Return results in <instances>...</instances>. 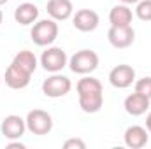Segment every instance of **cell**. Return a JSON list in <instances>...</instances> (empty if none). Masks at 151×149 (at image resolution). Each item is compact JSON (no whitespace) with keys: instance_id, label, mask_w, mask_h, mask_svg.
<instances>
[{"instance_id":"cell-1","label":"cell","mask_w":151,"mask_h":149,"mask_svg":"<svg viewBox=\"0 0 151 149\" xmlns=\"http://www.w3.org/2000/svg\"><path fill=\"white\" fill-rule=\"evenodd\" d=\"M77 97H79V107L86 114H95L102 109L104 104V90L102 82L91 75L79 79L77 86Z\"/></svg>"},{"instance_id":"cell-2","label":"cell","mask_w":151,"mask_h":149,"mask_svg":"<svg viewBox=\"0 0 151 149\" xmlns=\"http://www.w3.org/2000/svg\"><path fill=\"white\" fill-rule=\"evenodd\" d=\"M58 32H60L58 23L55 19H40V21L34 23L30 37L34 40V44H37L40 47H46V46H51L56 40Z\"/></svg>"},{"instance_id":"cell-3","label":"cell","mask_w":151,"mask_h":149,"mask_svg":"<svg viewBox=\"0 0 151 149\" xmlns=\"http://www.w3.org/2000/svg\"><path fill=\"white\" fill-rule=\"evenodd\" d=\"M97 67H99V54L91 49H81L74 53L69 60V69L74 74L88 75L93 70H97Z\"/></svg>"},{"instance_id":"cell-4","label":"cell","mask_w":151,"mask_h":149,"mask_svg":"<svg viewBox=\"0 0 151 149\" xmlns=\"http://www.w3.org/2000/svg\"><path fill=\"white\" fill-rule=\"evenodd\" d=\"M27 130L34 135H47L53 130V117L51 114L42 109H34L27 114Z\"/></svg>"},{"instance_id":"cell-5","label":"cell","mask_w":151,"mask_h":149,"mask_svg":"<svg viewBox=\"0 0 151 149\" xmlns=\"http://www.w3.org/2000/svg\"><path fill=\"white\" fill-rule=\"evenodd\" d=\"M40 65L46 72L56 74V72H62L69 65V58L62 47H49L47 46V49L40 54Z\"/></svg>"},{"instance_id":"cell-6","label":"cell","mask_w":151,"mask_h":149,"mask_svg":"<svg viewBox=\"0 0 151 149\" xmlns=\"http://www.w3.org/2000/svg\"><path fill=\"white\" fill-rule=\"evenodd\" d=\"M72 90V82L67 75L53 74L42 82V93L49 98H62Z\"/></svg>"},{"instance_id":"cell-7","label":"cell","mask_w":151,"mask_h":149,"mask_svg":"<svg viewBox=\"0 0 151 149\" xmlns=\"http://www.w3.org/2000/svg\"><path fill=\"white\" fill-rule=\"evenodd\" d=\"M0 130H2V135L9 140H19L27 130V121L18 116V114H9L4 117L2 125H0Z\"/></svg>"},{"instance_id":"cell-8","label":"cell","mask_w":151,"mask_h":149,"mask_svg":"<svg viewBox=\"0 0 151 149\" xmlns=\"http://www.w3.org/2000/svg\"><path fill=\"white\" fill-rule=\"evenodd\" d=\"M107 39H109V44L116 47V49H125L128 46L134 44L135 40V30L130 27H111L109 32H107Z\"/></svg>"},{"instance_id":"cell-9","label":"cell","mask_w":151,"mask_h":149,"mask_svg":"<svg viewBox=\"0 0 151 149\" xmlns=\"http://www.w3.org/2000/svg\"><path fill=\"white\" fill-rule=\"evenodd\" d=\"M99 23H100V18H99V14H97L95 11H91V9H79L74 16H72V25H74V28L79 30V32H84V34L93 32V30L99 27Z\"/></svg>"},{"instance_id":"cell-10","label":"cell","mask_w":151,"mask_h":149,"mask_svg":"<svg viewBox=\"0 0 151 149\" xmlns=\"http://www.w3.org/2000/svg\"><path fill=\"white\" fill-rule=\"evenodd\" d=\"M109 82L118 90H125V88L132 86V82H135V70L125 63L116 65L109 72Z\"/></svg>"},{"instance_id":"cell-11","label":"cell","mask_w":151,"mask_h":149,"mask_svg":"<svg viewBox=\"0 0 151 149\" xmlns=\"http://www.w3.org/2000/svg\"><path fill=\"white\" fill-rule=\"evenodd\" d=\"M46 11L55 21H65L74 14V5L70 0H47Z\"/></svg>"},{"instance_id":"cell-12","label":"cell","mask_w":151,"mask_h":149,"mask_svg":"<svg viewBox=\"0 0 151 149\" xmlns=\"http://www.w3.org/2000/svg\"><path fill=\"white\" fill-rule=\"evenodd\" d=\"M30 77H32V74H28V72H25V70H21V69H18L16 65L11 63L5 70L4 81L11 90H23L30 84Z\"/></svg>"},{"instance_id":"cell-13","label":"cell","mask_w":151,"mask_h":149,"mask_svg":"<svg viewBox=\"0 0 151 149\" xmlns=\"http://www.w3.org/2000/svg\"><path fill=\"white\" fill-rule=\"evenodd\" d=\"M148 133H150V132H148L144 126L132 125V126H128V128L125 130L123 139H125V144H127L128 148L141 149V148H144V146L148 144V140H150V135H148Z\"/></svg>"},{"instance_id":"cell-14","label":"cell","mask_w":151,"mask_h":149,"mask_svg":"<svg viewBox=\"0 0 151 149\" xmlns=\"http://www.w3.org/2000/svg\"><path fill=\"white\" fill-rule=\"evenodd\" d=\"M150 102L151 100L148 97H144V95L134 91L132 95H128V97L125 98L123 107H125L127 114H130V116H142L144 112L150 109Z\"/></svg>"},{"instance_id":"cell-15","label":"cell","mask_w":151,"mask_h":149,"mask_svg":"<svg viewBox=\"0 0 151 149\" xmlns=\"http://www.w3.org/2000/svg\"><path fill=\"white\" fill-rule=\"evenodd\" d=\"M39 18V7L35 4H30V2H25V4H19L14 11V19L16 23L27 27V25H34Z\"/></svg>"},{"instance_id":"cell-16","label":"cell","mask_w":151,"mask_h":149,"mask_svg":"<svg viewBox=\"0 0 151 149\" xmlns=\"http://www.w3.org/2000/svg\"><path fill=\"white\" fill-rule=\"evenodd\" d=\"M134 19V12L127 4L114 5L109 12V23L111 27H130Z\"/></svg>"},{"instance_id":"cell-17","label":"cell","mask_w":151,"mask_h":149,"mask_svg":"<svg viewBox=\"0 0 151 149\" xmlns=\"http://www.w3.org/2000/svg\"><path fill=\"white\" fill-rule=\"evenodd\" d=\"M12 65H16L18 69H21V70H25V72H28V74H34L35 72V69H37V56L32 53V51H28V49H23V51H19L14 58H12V62H11Z\"/></svg>"},{"instance_id":"cell-18","label":"cell","mask_w":151,"mask_h":149,"mask_svg":"<svg viewBox=\"0 0 151 149\" xmlns=\"http://www.w3.org/2000/svg\"><path fill=\"white\" fill-rule=\"evenodd\" d=\"M135 16L141 21H151V0H139L137 2Z\"/></svg>"},{"instance_id":"cell-19","label":"cell","mask_w":151,"mask_h":149,"mask_svg":"<svg viewBox=\"0 0 151 149\" xmlns=\"http://www.w3.org/2000/svg\"><path fill=\"white\" fill-rule=\"evenodd\" d=\"M135 91L151 100V77H142V79L135 81Z\"/></svg>"},{"instance_id":"cell-20","label":"cell","mask_w":151,"mask_h":149,"mask_svg":"<svg viewBox=\"0 0 151 149\" xmlns=\"http://www.w3.org/2000/svg\"><path fill=\"white\" fill-rule=\"evenodd\" d=\"M63 148L65 149H84L86 144L81 140V139H67L63 142Z\"/></svg>"},{"instance_id":"cell-21","label":"cell","mask_w":151,"mask_h":149,"mask_svg":"<svg viewBox=\"0 0 151 149\" xmlns=\"http://www.w3.org/2000/svg\"><path fill=\"white\" fill-rule=\"evenodd\" d=\"M7 148L9 149H25V144H21V142H11Z\"/></svg>"},{"instance_id":"cell-22","label":"cell","mask_w":151,"mask_h":149,"mask_svg":"<svg viewBox=\"0 0 151 149\" xmlns=\"http://www.w3.org/2000/svg\"><path fill=\"white\" fill-rule=\"evenodd\" d=\"M146 130L151 133V112L146 116Z\"/></svg>"},{"instance_id":"cell-23","label":"cell","mask_w":151,"mask_h":149,"mask_svg":"<svg viewBox=\"0 0 151 149\" xmlns=\"http://www.w3.org/2000/svg\"><path fill=\"white\" fill-rule=\"evenodd\" d=\"M121 4H127V5H130V4H137L139 0H119Z\"/></svg>"},{"instance_id":"cell-24","label":"cell","mask_w":151,"mask_h":149,"mask_svg":"<svg viewBox=\"0 0 151 149\" xmlns=\"http://www.w3.org/2000/svg\"><path fill=\"white\" fill-rule=\"evenodd\" d=\"M9 0H0V5H4V4H7Z\"/></svg>"},{"instance_id":"cell-25","label":"cell","mask_w":151,"mask_h":149,"mask_svg":"<svg viewBox=\"0 0 151 149\" xmlns=\"http://www.w3.org/2000/svg\"><path fill=\"white\" fill-rule=\"evenodd\" d=\"M2 19H4V14H2V11H0V23H2Z\"/></svg>"},{"instance_id":"cell-26","label":"cell","mask_w":151,"mask_h":149,"mask_svg":"<svg viewBox=\"0 0 151 149\" xmlns=\"http://www.w3.org/2000/svg\"><path fill=\"white\" fill-rule=\"evenodd\" d=\"M0 84H2V75H0Z\"/></svg>"}]
</instances>
